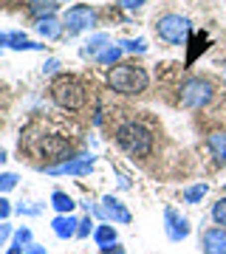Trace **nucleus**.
<instances>
[{
	"instance_id": "nucleus-1",
	"label": "nucleus",
	"mask_w": 226,
	"mask_h": 254,
	"mask_svg": "<svg viewBox=\"0 0 226 254\" xmlns=\"http://www.w3.org/2000/svg\"><path fill=\"white\" fill-rule=\"evenodd\" d=\"M108 85L113 88L116 93H125V96H136V93H145L147 85H150V76L142 65H133V63H122V65H113L108 73Z\"/></svg>"
},
{
	"instance_id": "nucleus-2",
	"label": "nucleus",
	"mask_w": 226,
	"mask_h": 254,
	"mask_svg": "<svg viewBox=\"0 0 226 254\" xmlns=\"http://www.w3.org/2000/svg\"><path fill=\"white\" fill-rule=\"evenodd\" d=\"M116 144L125 150L127 155H133V158H145L150 155L153 150V136H150V130L145 125H139V122H127L116 130Z\"/></svg>"
},
{
	"instance_id": "nucleus-3",
	"label": "nucleus",
	"mask_w": 226,
	"mask_h": 254,
	"mask_svg": "<svg viewBox=\"0 0 226 254\" xmlns=\"http://www.w3.org/2000/svg\"><path fill=\"white\" fill-rule=\"evenodd\" d=\"M51 99L63 110H79L85 108L88 93H85V88L76 76H57L54 85H51Z\"/></svg>"
},
{
	"instance_id": "nucleus-4",
	"label": "nucleus",
	"mask_w": 226,
	"mask_h": 254,
	"mask_svg": "<svg viewBox=\"0 0 226 254\" xmlns=\"http://www.w3.org/2000/svg\"><path fill=\"white\" fill-rule=\"evenodd\" d=\"M215 96V88H212V82L209 79H201V76H192L181 85V93H178V102L181 108L187 110H201L207 108L209 102Z\"/></svg>"
},
{
	"instance_id": "nucleus-5",
	"label": "nucleus",
	"mask_w": 226,
	"mask_h": 254,
	"mask_svg": "<svg viewBox=\"0 0 226 254\" xmlns=\"http://www.w3.org/2000/svg\"><path fill=\"white\" fill-rule=\"evenodd\" d=\"M155 34L161 37L164 43H170V46H181L187 40V34H190V20L181 17V14H164L155 23Z\"/></svg>"
},
{
	"instance_id": "nucleus-6",
	"label": "nucleus",
	"mask_w": 226,
	"mask_h": 254,
	"mask_svg": "<svg viewBox=\"0 0 226 254\" xmlns=\"http://www.w3.org/2000/svg\"><path fill=\"white\" fill-rule=\"evenodd\" d=\"M82 206L88 209V212H93L96 218H102V220H113V223H122V226H127L130 223V212L125 209V203L119 198H113V195H105L102 198V203H82Z\"/></svg>"
},
{
	"instance_id": "nucleus-7",
	"label": "nucleus",
	"mask_w": 226,
	"mask_h": 254,
	"mask_svg": "<svg viewBox=\"0 0 226 254\" xmlns=\"http://www.w3.org/2000/svg\"><path fill=\"white\" fill-rule=\"evenodd\" d=\"M63 23H65V31L71 37L82 34V31H88V28L96 26V11L90 9V6H85V3H74L63 14Z\"/></svg>"
},
{
	"instance_id": "nucleus-8",
	"label": "nucleus",
	"mask_w": 226,
	"mask_h": 254,
	"mask_svg": "<svg viewBox=\"0 0 226 254\" xmlns=\"http://www.w3.org/2000/svg\"><path fill=\"white\" fill-rule=\"evenodd\" d=\"M93 164H96L93 155H82V158H68V161L51 164V167H45V173L48 175H90Z\"/></svg>"
},
{
	"instance_id": "nucleus-9",
	"label": "nucleus",
	"mask_w": 226,
	"mask_h": 254,
	"mask_svg": "<svg viewBox=\"0 0 226 254\" xmlns=\"http://www.w3.org/2000/svg\"><path fill=\"white\" fill-rule=\"evenodd\" d=\"M164 232H167V237L172 243H181V240L190 237V220L184 215H178L172 206H167L164 209Z\"/></svg>"
},
{
	"instance_id": "nucleus-10",
	"label": "nucleus",
	"mask_w": 226,
	"mask_h": 254,
	"mask_svg": "<svg viewBox=\"0 0 226 254\" xmlns=\"http://www.w3.org/2000/svg\"><path fill=\"white\" fill-rule=\"evenodd\" d=\"M68 150H71V141L65 136H45L40 141V153L45 158H51V161H63L65 155H68Z\"/></svg>"
},
{
	"instance_id": "nucleus-11",
	"label": "nucleus",
	"mask_w": 226,
	"mask_h": 254,
	"mask_svg": "<svg viewBox=\"0 0 226 254\" xmlns=\"http://www.w3.org/2000/svg\"><path fill=\"white\" fill-rule=\"evenodd\" d=\"M201 246L204 254H226V229L224 226H212L201 235Z\"/></svg>"
},
{
	"instance_id": "nucleus-12",
	"label": "nucleus",
	"mask_w": 226,
	"mask_h": 254,
	"mask_svg": "<svg viewBox=\"0 0 226 254\" xmlns=\"http://www.w3.org/2000/svg\"><path fill=\"white\" fill-rule=\"evenodd\" d=\"M51 229H54V235L60 237V240H68V237H76V229H79V220L71 215H57L54 220H51Z\"/></svg>"
},
{
	"instance_id": "nucleus-13",
	"label": "nucleus",
	"mask_w": 226,
	"mask_h": 254,
	"mask_svg": "<svg viewBox=\"0 0 226 254\" xmlns=\"http://www.w3.org/2000/svg\"><path fill=\"white\" fill-rule=\"evenodd\" d=\"M34 28H37V34L45 37V40H60V37H63V31H65V23H63V20H57L54 14H48V17L37 20Z\"/></svg>"
},
{
	"instance_id": "nucleus-14",
	"label": "nucleus",
	"mask_w": 226,
	"mask_h": 254,
	"mask_svg": "<svg viewBox=\"0 0 226 254\" xmlns=\"http://www.w3.org/2000/svg\"><path fill=\"white\" fill-rule=\"evenodd\" d=\"M207 147L215 158V164H226V133H209Z\"/></svg>"
},
{
	"instance_id": "nucleus-15",
	"label": "nucleus",
	"mask_w": 226,
	"mask_h": 254,
	"mask_svg": "<svg viewBox=\"0 0 226 254\" xmlns=\"http://www.w3.org/2000/svg\"><path fill=\"white\" fill-rule=\"evenodd\" d=\"M93 243L99 246V249H108V246L119 243V240H116V229L110 226L108 220H102L99 226L93 229Z\"/></svg>"
},
{
	"instance_id": "nucleus-16",
	"label": "nucleus",
	"mask_w": 226,
	"mask_h": 254,
	"mask_svg": "<svg viewBox=\"0 0 226 254\" xmlns=\"http://www.w3.org/2000/svg\"><path fill=\"white\" fill-rule=\"evenodd\" d=\"M6 46L14 48V51H43L45 46H40V43H31L26 34H20V31H11V34H6Z\"/></svg>"
},
{
	"instance_id": "nucleus-17",
	"label": "nucleus",
	"mask_w": 226,
	"mask_h": 254,
	"mask_svg": "<svg viewBox=\"0 0 226 254\" xmlns=\"http://www.w3.org/2000/svg\"><path fill=\"white\" fill-rule=\"evenodd\" d=\"M108 43H110L108 34H93L88 43L82 46V57H93V60H96V57H99L105 48H108Z\"/></svg>"
},
{
	"instance_id": "nucleus-18",
	"label": "nucleus",
	"mask_w": 226,
	"mask_h": 254,
	"mask_svg": "<svg viewBox=\"0 0 226 254\" xmlns=\"http://www.w3.org/2000/svg\"><path fill=\"white\" fill-rule=\"evenodd\" d=\"M51 206L60 212V215H71L74 212V206H76V200L68 195V192H63V190H57L54 195H51Z\"/></svg>"
},
{
	"instance_id": "nucleus-19",
	"label": "nucleus",
	"mask_w": 226,
	"mask_h": 254,
	"mask_svg": "<svg viewBox=\"0 0 226 254\" xmlns=\"http://www.w3.org/2000/svg\"><path fill=\"white\" fill-rule=\"evenodd\" d=\"M57 3H60V0H31V3H28V9H31V14L40 20V17L54 14V11H57Z\"/></svg>"
},
{
	"instance_id": "nucleus-20",
	"label": "nucleus",
	"mask_w": 226,
	"mask_h": 254,
	"mask_svg": "<svg viewBox=\"0 0 226 254\" xmlns=\"http://www.w3.org/2000/svg\"><path fill=\"white\" fill-rule=\"evenodd\" d=\"M122 54H125V48H122V46H108L99 57H96V63H99V65H119Z\"/></svg>"
},
{
	"instance_id": "nucleus-21",
	"label": "nucleus",
	"mask_w": 226,
	"mask_h": 254,
	"mask_svg": "<svg viewBox=\"0 0 226 254\" xmlns=\"http://www.w3.org/2000/svg\"><path fill=\"white\" fill-rule=\"evenodd\" d=\"M207 192H209V187L204 181L192 184V187H187V190H184V200H187V203H198V200H204V195H207Z\"/></svg>"
},
{
	"instance_id": "nucleus-22",
	"label": "nucleus",
	"mask_w": 226,
	"mask_h": 254,
	"mask_svg": "<svg viewBox=\"0 0 226 254\" xmlns=\"http://www.w3.org/2000/svg\"><path fill=\"white\" fill-rule=\"evenodd\" d=\"M119 46L125 48V51H130V54H145L147 51V40H142V37H139V40H122Z\"/></svg>"
},
{
	"instance_id": "nucleus-23",
	"label": "nucleus",
	"mask_w": 226,
	"mask_h": 254,
	"mask_svg": "<svg viewBox=\"0 0 226 254\" xmlns=\"http://www.w3.org/2000/svg\"><path fill=\"white\" fill-rule=\"evenodd\" d=\"M212 220H215L218 226L226 229V198H221L215 206H212Z\"/></svg>"
},
{
	"instance_id": "nucleus-24",
	"label": "nucleus",
	"mask_w": 226,
	"mask_h": 254,
	"mask_svg": "<svg viewBox=\"0 0 226 254\" xmlns=\"http://www.w3.org/2000/svg\"><path fill=\"white\" fill-rule=\"evenodd\" d=\"M14 243H17V246H23V249H26V246H31V243H34V235H31V229L20 226L17 232H14Z\"/></svg>"
},
{
	"instance_id": "nucleus-25",
	"label": "nucleus",
	"mask_w": 226,
	"mask_h": 254,
	"mask_svg": "<svg viewBox=\"0 0 226 254\" xmlns=\"http://www.w3.org/2000/svg\"><path fill=\"white\" fill-rule=\"evenodd\" d=\"M17 175L14 173H0V192H11L14 187H17Z\"/></svg>"
},
{
	"instance_id": "nucleus-26",
	"label": "nucleus",
	"mask_w": 226,
	"mask_h": 254,
	"mask_svg": "<svg viewBox=\"0 0 226 254\" xmlns=\"http://www.w3.org/2000/svg\"><path fill=\"white\" fill-rule=\"evenodd\" d=\"M93 223H90V218H82L79 220V229H76V237H88V235H93Z\"/></svg>"
},
{
	"instance_id": "nucleus-27",
	"label": "nucleus",
	"mask_w": 226,
	"mask_h": 254,
	"mask_svg": "<svg viewBox=\"0 0 226 254\" xmlns=\"http://www.w3.org/2000/svg\"><path fill=\"white\" fill-rule=\"evenodd\" d=\"M116 3L122 6V9H127V11H136V9H142L147 0H116Z\"/></svg>"
},
{
	"instance_id": "nucleus-28",
	"label": "nucleus",
	"mask_w": 226,
	"mask_h": 254,
	"mask_svg": "<svg viewBox=\"0 0 226 254\" xmlns=\"http://www.w3.org/2000/svg\"><path fill=\"white\" fill-rule=\"evenodd\" d=\"M11 235H14V232H11V226L6 223V220H0V246H6V240H9Z\"/></svg>"
},
{
	"instance_id": "nucleus-29",
	"label": "nucleus",
	"mask_w": 226,
	"mask_h": 254,
	"mask_svg": "<svg viewBox=\"0 0 226 254\" xmlns=\"http://www.w3.org/2000/svg\"><path fill=\"white\" fill-rule=\"evenodd\" d=\"M11 212H14V206H11V203H9L6 198H0V220H6V218L11 215Z\"/></svg>"
},
{
	"instance_id": "nucleus-30",
	"label": "nucleus",
	"mask_w": 226,
	"mask_h": 254,
	"mask_svg": "<svg viewBox=\"0 0 226 254\" xmlns=\"http://www.w3.org/2000/svg\"><path fill=\"white\" fill-rule=\"evenodd\" d=\"M26 254H48V249H45V246L31 243V246H26Z\"/></svg>"
},
{
	"instance_id": "nucleus-31",
	"label": "nucleus",
	"mask_w": 226,
	"mask_h": 254,
	"mask_svg": "<svg viewBox=\"0 0 226 254\" xmlns=\"http://www.w3.org/2000/svg\"><path fill=\"white\" fill-rule=\"evenodd\" d=\"M57 68H60V60H48V63L43 65V73H54Z\"/></svg>"
},
{
	"instance_id": "nucleus-32",
	"label": "nucleus",
	"mask_w": 226,
	"mask_h": 254,
	"mask_svg": "<svg viewBox=\"0 0 226 254\" xmlns=\"http://www.w3.org/2000/svg\"><path fill=\"white\" fill-rule=\"evenodd\" d=\"M102 254H125V249L119 243H113V246H108V249H102Z\"/></svg>"
},
{
	"instance_id": "nucleus-33",
	"label": "nucleus",
	"mask_w": 226,
	"mask_h": 254,
	"mask_svg": "<svg viewBox=\"0 0 226 254\" xmlns=\"http://www.w3.org/2000/svg\"><path fill=\"white\" fill-rule=\"evenodd\" d=\"M6 254H26V249H23V246H17V243H11Z\"/></svg>"
},
{
	"instance_id": "nucleus-34",
	"label": "nucleus",
	"mask_w": 226,
	"mask_h": 254,
	"mask_svg": "<svg viewBox=\"0 0 226 254\" xmlns=\"http://www.w3.org/2000/svg\"><path fill=\"white\" fill-rule=\"evenodd\" d=\"M6 161V150H0V164Z\"/></svg>"
}]
</instances>
